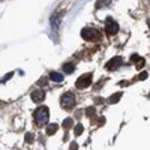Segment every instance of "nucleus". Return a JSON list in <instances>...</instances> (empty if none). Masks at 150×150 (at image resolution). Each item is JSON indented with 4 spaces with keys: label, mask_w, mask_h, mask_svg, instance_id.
Returning a JSON list of instances; mask_svg holds the SVG:
<instances>
[{
    "label": "nucleus",
    "mask_w": 150,
    "mask_h": 150,
    "mask_svg": "<svg viewBox=\"0 0 150 150\" xmlns=\"http://www.w3.org/2000/svg\"><path fill=\"white\" fill-rule=\"evenodd\" d=\"M33 119H35V123L36 126H45L48 123V119H50V110L48 107H39L35 112H33Z\"/></svg>",
    "instance_id": "1"
},
{
    "label": "nucleus",
    "mask_w": 150,
    "mask_h": 150,
    "mask_svg": "<svg viewBox=\"0 0 150 150\" xmlns=\"http://www.w3.org/2000/svg\"><path fill=\"white\" fill-rule=\"evenodd\" d=\"M75 104H77V98H75V95L72 92H66L62 95L60 98V105L62 108H65V110H72L75 107Z\"/></svg>",
    "instance_id": "2"
},
{
    "label": "nucleus",
    "mask_w": 150,
    "mask_h": 150,
    "mask_svg": "<svg viewBox=\"0 0 150 150\" xmlns=\"http://www.w3.org/2000/svg\"><path fill=\"white\" fill-rule=\"evenodd\" d=\"M81 38L86 41H90V42H95V41H99L101 39V33H99L98 29H93V27H84L81 30Z\"/></svg>",
    "instance_id": "3"
},
{
    "label": "nucleus",
    "mask_w": 150,
    "mask_h": 150,
    "mask_svg": "<svg viewBox=\"0 0 150 150\" xmlns=\"http://www.w3.org/2000/svg\"><path fill=\"white\" fill-rule=\"evenodd\" d=\"M92 78H93V75L89 72V74H84V75H81V77L75 81V87L77 89H80V90H84V89H87L90 84H92Z\"/></svg>",
    "instance_id": "4"
},
{
    "label": "nucleus",
    "mask_w": 150,
    "mask_h": 150,
    "mask_svg": "<svg viewBox=\"0 0 150 150\" xmlns=\"http://www.w3.org/2000/svg\"><path fill=\"white\" fill-rule=\"evenodd\" d=\"M105 32H107L108 36H114V35L119 33V24L111 17H108L107 21H105Z\"/></svg>",
    "instance_id": "5"
},
{
    "label": "nucleus",
    "mask_w": 150,
    "mask_h": 150,
    "mask_svg": "<svg viewBox=\"0 0 150 150\" xmlns=\"http://www.w3.org/2000/svg\"><path fill=\"white\" fill-rule=\"evenodd\" d=\"M123 63V59L122 57H119V56H116V57H112L108 63L105 65V68L108 69V71H114V69H117V68H120V65Z\"/></svg>",
    "instance_id": "6"
},
{
    "label": "nucleus",
    "mask_w": 150,
    "mask_h": 150,
    "mask_svg": "<svg viewBox=\"0 0 150 150\" xmlns=\"http://www.w3.org/2000/svg\"><path fill=\"white\" fill-rule=\"evenodd\" d=\"M45 99V92L44 90H41V89H36V90H33L32 92V101L33 102H36V104H39V102H42Z\"/></svg>",
    "instance_id": "7"
},
{
    "label": "nucleus",
    "mask_w": 150,
    "mask_h": 150,
    "mask_svg": "<svg viewBox=\"0 0 150 150\" xmlns=\"http://www.w3.org/2000/svg\"><path fill=\"white\" fill-rule=\"evenodd\" d=\"M131 60L135 63V68H137V69H141V68L144 66V63H146L144 59H143V57H140L138 54H132V56H131Z\"/></svg>",
    "instance_id": "8"
},
{
    "label": "nucleus",
    "mask_w": 150,
    "mask_h": 150,
    "mask_svg": "<svg viewBox=\"0 0 150 150\" xmlns=\"http://www.w3.org/2000/svg\"><path fill=\"white\" fill-rule=\"evenodd\" d=\"M57 129H59V126H57L56 123L48 125V126H47V135H54L57 132Z\"/></svg>",
    "instance_id": "9"
},
{
    "label": "nucleus",
    "mask_w": 150,
    "mask_h": 150,
    "mask_svg": "<svg viewBox=\"0 0 150 150\" xmlns=\"http://www.w3.org/2000/svg\"><path fill=\"white\" fill-rule=\"evenodd\" d=\"M50 78H51L53 81H56V83H60V81H63V75L59 74V72H51L50 74Z\"/></svg>",
    "instance_id": "10"
},
{
    "label": "nucleus",
    "mask_w": 150,
    "mask_h": 150,
    "mask_svg": "<svg viewBox=\"0 0 150 150\" xmlns=\"http://www.w3.org/2000/svg\"><path fill=\"white\" fill-rule=\"evenodd\" d=\"M74 71H75L74 63H65V65H63V72H65V74H72Z\"/></svg>",
    "instance_id": "11"
},
{
    "label": "nucleus",
    "mask_w": 150,
    "mask_h": 150,
    "mask_svg": "<svg viewBox=\"0 0 150 150\" xmlns=\"http://www.w3.org/2000/svg\"><path fill=\"white\" fill-rule=\"evenodd\" d=\"M120 98H122V93H120V92H117V93H114L112 96H110L108 101H110L111 104H116V102H119V99H120Z\"/></svg>",
    "instance_id": "12"
},
{
    "label": "nucleus",
    "mask_w": 150,
    "mask_h": 150,
    "mask_svg": "<svg viewBox=\"0 0 150 150\" xmlns=\"http://www.w3.org/2000/svg\"><path fill=\"white\" fill-rule=\"evenodd\" d=\"M72 126H74V120L72 119H65L63 120V128L65 129H71Z\"/></svg>",
    "instance_id": "13"
},
{
    "label": "nucleus",
    "mask_w": 150,
    "mask_h": 150,
    "mask_svg": "<svg viewBox=\"0 0 150 150\" xmlns=\"http://www.w3.org/2000/svg\"><path fill=\"white\" fill-rule=\"evenodd\" d=\"M83 131H84V128H83V125H77V126H75V137H78V135H81V134H83Z\"/></svg>",
    "instance_id": "14"
},
{
    "label": "nucleus",
    "mask_w": 150,
    "mask_h": 150,
    "mask_svg": "<svg viewBox=\"0 0 150 150\" xmlns=\"http://www.w3.org/2000/svg\"><path fill=\"white\" fill-rule=\"evenodd\" d=\"M86 116H89V117H93V116H95V108H93V107L87 108V110H86Z\"/></svg>",
    "instance_id": "15"
},
{
    "label": "nucleus",
    "mask_w": 150,
    "mask_h": 150,
    "mask_svg": "<svg viewBox=\"0 0 150 150\" xmlns=\"http://www.w3.org/2000/svg\"><path fill=\"white\" fill-rule=\"evenodd\" d=\"M147 77H149V74H147V72H141V74H140V77L137 78V80H146Z\"/></svg>",
    "instance_id": "16"
},
{
    "label": "nucleus",
    "mask_w": 150,
    "mask_h": 150,
    "mask_svg": "<svg viewBox=\"0 0 150 150\" xmlns=\"http://www.w3.org/2000/svg\"><path fill=\"white\" fill-rule=\"evenodd\" d=\"M26 141H27V143H32V141H33V134H27V135H26Z\"/></svg>",
    "instance_id": "17"
},
{
    "label": "nucleus",
    "mask_w": 150,
    "mask_h": 150,
    "mask_svg": "<svg viewBox=\"0 0 150 150\" xmlns=\"http://www.w3.org/2000/svg\"><path fill=\"white\" fill-rule=\"evenodd\" d=\"M71 150H78V144L77 143H71Z\"/></svg>",
    "instance_id": "18"
},
{
    "label": "nucleus",
    "mask_w": 150,
    "mask_h": 150,
    "mask_svg": "<svg viewBox=\"0 0 150 150\" xmlns=\"http://www.w3.org/2000/svg\"><path fill=\"white\" fill-rule=\"evenodd\" d=\"M104 122H105V119H104V117H101V119L98 120V125H104Z\"/></svg>",
    "instance_id": "19"
}]
</instances>
